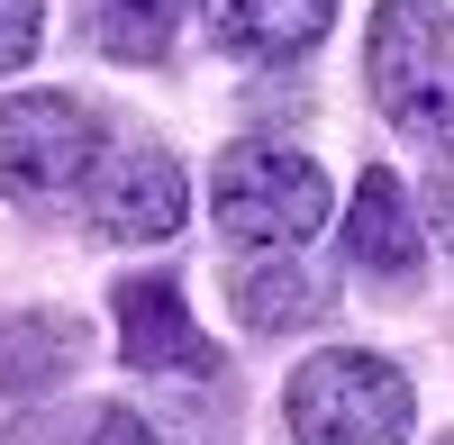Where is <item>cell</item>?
<instances>
[{"label": "cell", "mask_w": 454, "mask_h": 445, "mask_svg": "<svg viewBox=\"0 0 454 445\" xmlns=\"http://www.w3.org/2000/svg\"><path fill=\"white\" fill-rule=\"evenodd\" d=\"M282 418L300 445H409L419 427V391L400 363L364 355V346H327L282 382Z\"/></svg>", "instance_id": "6da1fadb"}, {"label": "cell", "mask_w": 454, "mask_h": 445, "mask_svg": "<svg viewBox=\"0 0 454 445\" xmlns=\"http://www.w3.org/2000/svg\"><path fill=\"white\" fill-rule=\"evenodd\" d=\"M209 209L237 254H300L318 228H327V173L291 145H227L218 173H209Z\"/></svg>", "instance_id": "7a4b0ae2"}, {"label": "cell", "mask_w": 454, "mask_h": 445, "mask_svg": "<svg viewBox=\"0 0 454 445\" xmlns=\"http://www.w3.org/2000/svg\"><path fill=\"white\" fill-rule=\"evenodd\" d=\"M364 73L400 137L419 145L454 137V10L445 0H382L364 36Z\"/></svg>", "instance_id": "3957f363"}, {"label": "cell", "mask_w": 454, "mask_h": 445, "mask_svg": "<svg viewBox=\"0 0 454 445\" xmlns=\"http://www.w3.org/2000/svg\"><path fill=\"white\" fill-rule=\"evenodd\" d=\"M100 164V119L73 91H10L0 100V200L55 209L91 182Z\"/></svg>", "instance_id": "277c9868"}, {"label": "cell", "mask_w": 454, "mask_h": 445, "mask_svg": "<svg viewBox=\"0 0 454 445\" xmlns=\"http://www.w3.org/2000/svg\"><path fill=\"white\" fill-rule=\"evenodd\" d=\"M82 200L109 246H164L182 228V209H192V182H182V164L164 145H100Z\"/></svg>", "instance_id": "5b68a950"}, {"label": "cell", "mask_w": 454, "mask_h": 445, "mask_svg": "<svg viewBox=\"0 0 454 445\" xmlns=\"http://www.w3.org/2000/svg\"><path fill=\"white\" fill-rule=\"evenodd\" d=\"M109 309H119V363L128 373H182V382L218 373V346L192 327V301H182L173 273H128L109 291Z\"/></svg>", "instance_id": "8992f818"}, {"label": "cell", "mask_w": 454, "mask_h": 445, "mask_svg": "<svg viewBox=\"0 0 454 445\" xmlns=\"http://www.w3.org/2000/svg\"><path fill=\"white\" fill-rule=\"evenodd\" d=\"M346 264L372 273V282H419V264H427V228H419V209H409L391 164H372L346 200Z\"/></svg>", "instance_id": "52a82bcc"}, {"label": "cell", "mask_w": 454, "mask_h": 445, "mask_svg": "<svg viewBox=\"0 0 454 445\" xmlns=\"http://www.w3.org/2000/svg\"><path fill=\"white\" fill-rule=\"evenodd\" d=\"M209 46L237 64H291L336 27V0H200Z\"/></svg>", "instance_id": "ba28073f"}, {"label": "cell", "mask_w": 454, "mask_h": 445, "mask_svg": "<svg viewBox=\"0 0 454 445\" xmlns=\"http://www.w3.org/2000/svg\"><path fill=\"white\" fill-rule=\"evenodd\" d=\"M227 301L254 337H282V327H309L327 309V291L300 273V254H237V273H227Z\"/></svg>", "instance_id": "9c48e42d"}, {"label": "cell", "mask_w": 454, "mask_h": 445, "mask_svg": "<svg viewBox=\"0 0 454 445\" xmlns=\"http://www.w3.org/2000/svg\"><path fill=\"white\" fill-rule=\"evenodd\" d=\"M82 36L109 64H164L182 36V0H82Z\"/></svg>", "instance_id": "30bf717a"}, {"label": "cell", "mask_w": 454, "mask_h": 445, "mask_svg": "<svg viewBox=\"0 0 454 445\" xmlns=\"http://www.w3.org/2000/svg\"><path fill=\"white\" fill-rule=\"evenodd\" d=\"M27 445H164V436L145 427L137 410H82V418H64V427L27 436Z\"/></svg>", "instance_id": "8fae6325"}, {"label": "cell", "mask_w": 454, "mask_h": 445, "mask_svg": "<svg viewBox=\"0 0 454 445\" xmlns=\"http://www.w3.org/2000/svg\"><path fill=\"white\" fill-rule=\"evenodd\" d=\"M46 36V0H0V73H19Z\"/></svg>", "instance_id": "7c38bea8"}, {"label": "cell", "mask_w": 454, "mask_h": 445, "mask_svg": "<svg viewBox=\"0 0 454 445\" xmlns=\"http://www.w3.org/2000/svg\"><path fill=\"white\" fill-rule=\"evenodd\" d=\"M427 228H436V246L454 254V137L436 145V164H427Z\"/></svg>", "instance_id": "4fadbf2b"}, {"label": "cell", "mask_w": 454, "mask_h": 445, "mask_svg": "<svg viewBox=\"0 0 454 445\" xmlns=\"http://www.w3.org/2000/svg\"><path fill=\"white\" fill-rule=\"evenodd\" d=\"M445 445H454V436H445Z\"/></svg>", "instance_id": "5bb4252c"}]
</instances>
